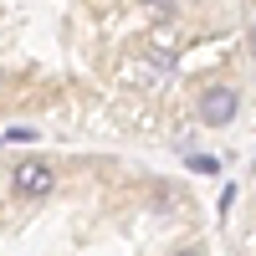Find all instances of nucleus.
Here are the masks:
<instances>
[{
	"label": "nucleus",
	"instance_id": "nucleus-1",
	"mask_svg": "<svg viewBox=\"0 0 256 256\" xmlns=\"http://www.w3.org/2000/svg\"><path fill=\"white\" fill-rule=\"evenodd\" d=\"M241 108V92L230 88V82H210V88L200 92V123L205 128H226L230 118H236Z\"/></svg>",
	"mask_w": 256,
	"mask_h": 256
},
{
	"label": "nucleus",
	"instance_id": "nucleus-2",
	"mask_svg": "<svg viewBox=\"0 0 256 256\" xmlns=\"http://www.w3.org/2000/svg\"><path fill=\"white\" fill-rule=\"evenodd\" d=\"M52 184H56V174L46 164H16V190H20V195L41 200V195H52Z\"/></svg>",
	"mask_w": 256,
	"mask_h": 256
},
{
	"label": "nucleus",
	"instance_id": "nucleus-3",
	"mask_svg": "<svg viewBox=\"0 0 256 256\" xmlns=\"http://www.w3.org/2000/svg\"><path fill=\"white\" fill-rule=\"evenodd\" d=\"M190 164H195V169H200V174H220V164H216V159H210V154H195V159H190Z\"/></svg>",
	"mask_w": 256,
	"mask_h": 256
},
{
	"label": "nucleus",
	"instance_id": "nucleus-4",
	"mask_svg": "<svg viewBox=\"0 0 256 256\" xmlns=\"http://www.w3.org/2000/svg\"><path fill=\"white\" fill-rule=\"evenodd\" d=\"M174 256H200V251H195V246H184V251H174Z\"/></svg>",
	"mask_w": 256,
	"mask_h": 256
},
{
	"label": "nucleus",
	"instance_id": "nucleus-5",
	"mask_svg": "<svg viewBox=\"0 0 256 256\" xmlns=\"http://www.w3.org/2000/svg\"><path fill=\"white\" fill-rule=\"evenodd\" d=\"M251 56H256V26H251Z\"/></svg>",
	"mask_w": 256,
	"mask_h": 256
}]
</instances>
